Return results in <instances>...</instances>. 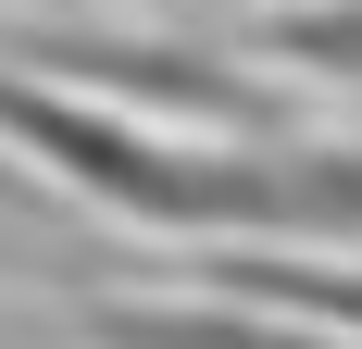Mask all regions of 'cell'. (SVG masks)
Returning a JSON list of instances; mask_svg holds the SVG:
<instances>
[{"label":"cell","mask_w":362,"mask_h":349,"mask_svg":"<svg viewBox=\"0 0 362 349\" xmlns=\"http://www.w3.org/2000/svg\"><path fill=\"white\" fill-rule=\"evenodd\" d=\"M25 63L50 75V88H112V100H163V112H187V125H250V88H238V75L213 63V50H150V37H25Z\"/></svg>","instance_id":"1"},{"label":"cell","mask_w":362,"mask_h":349,"mask_svg":"<svg viewBox=\"0 0 362 349\" xmlns=\"http://www.w3.org/2000/svg\"><path fill=\"white\" fill-rule=\"evenodd\" d=\"M88 324H100V349H313L288 324L238 312V300H213V312H88Z\"/></svg>","instance_id":"2"},{"label":"cell","mask_w":362,"mask_h":349,"mask_svg":"<svg viewBox=\"0 0 362 349\" xmlns=\"http://www.w3.org/2000/svg\"><path fill=\"white\" fill-rule=\"evenodd\" d=\"M213 300H238V312H313V324H362V275H313V262H213Z\"/></svg>","instance_id":"3"},{"label":"cell","mask_w":362,"mask_h":349,"mask_svg":"<svg viewBox=\"0 0 362 349\" xmlns=\"http://www.w3.org/2000/svg\"><path fill=\"white\" fill-rule=\"evenodd\" d=\"M275 50H300L325 75H362V13H275Z\"/></svg>","instance_id":"4"}]
</instances>
